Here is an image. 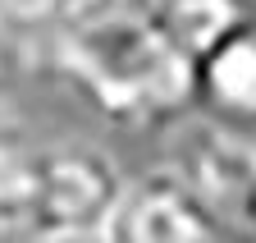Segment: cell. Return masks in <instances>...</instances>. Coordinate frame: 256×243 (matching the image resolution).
Instances as JSON below:
<instances>
[{"mask_svg": "<svg viewBox=\"0 0 256 243\" xmlns=\"http://www.w3.org/2000/svg\"><path fill=\"white\" fill-rule=\"evenodd\" d=\"M50 65L124 129H170L197 106V69L138 0H78L50 37Z\"/></svg>", "mask_w": 256, "mask_h": 243, "instance_id": "6da1fadb", "label": "cell"}, {"mask_svg": "<svg viewBox=\"0 0 256 243\" xmlns=\"http://www.w3.org/2000/svg\"><path fill=\"white\" fill-rule=\"evenodd\" d=\"M165 170L202 211L215 243H256V142L210 119L178 124Z\"/></svg>", "mask_w": 256, "mask_h": 243, "instance_id": "7a4b0ae2", "label": "cell"}, {"mask_svg": "<svg viewBox=\"0 0 256 243\" xmlns=\"http://www.w3.org/2000/svg\"><path fill=\"white\" fill-rule=\"evenodd\" d=\"M128 193V179L110 151L96 142H42V174L28 229L37 238H74L106 234Z\"/></svg>", "mask_w": 256, "mask_h": 243, "instance_id": "3957f363", "label": "cell"}, {"mask_svg": "<svg viewBox=\"0 0 256 243\" xmlns=\"http://www.w3.org/2000/svg\"><path fill=\"white\" fill-rule=\"evenodd\" d=\"M106 238L110 243H215L202 211L188 202V193L165 165H156L146 179H128V193Z\"/></svg>", "mask_w": 256, "mask_h": 243, "instance_id": "277c9868", "label": "cell"}, {"mask_svg": "<svg viewBox=\"0 0 256 243\" xmlns=\"http://www.w3.org/2000/svg\"><path fill=\"white\" fill-rule=\"evenodd\" d=\"M197 106L220 129H256V28L197 60Z\"/></svg>", "mask_w": 256, "mask_h": 243, "instance_id": "5b68a950", "label": "cell"}, {"mask_svg": "<svg viewBox=\"0 0 256 243\" xmlns=\"http://www.w3.org/2000/svg\"><path fill=\"white\" fill-rule=\"evenodd\" d=\"M151 23L197 69V60H206L224 42L252 33L256 5L252 0H151Z\"/></svg>", "mask_w": 256, "mask_h": 243, "instance_id": "8992f818", "label": "cell"}, {"mask_svg": "<svg viewBox=\"0 0 256 243\" xmlns=\"http://www.w3.org/2000/svg\"><path fill=\"white\" fill-rule=\"evenodd\" d=\"M37 174H42V142L23 124L0 119V229L32 220L37 202Z\"/></svg>", "mask_w": 256, "mask_h": 243, "instance_id": "52a82bcc", "label": "cell"}, {"mask_svg": "<svg viewBox=\"0 0 256 243\" xmlns=\"http://www.w3.org/2000/svg\"><path fill=\"white\" fill-rule=\"evenodd\" d=\"M78 0H0V37H55L74 19Z\"/></svg>", "mask_w": 256, "mask_h": 243, "instance_id": "ba28073f", "label": "cell"}, {"mask_svg": "<svg viewBox=\"0 0 256 243\" xmlns=\"http://www.w3.org/2000/svg\"><path fill=\"white\" fill-rule=\"evenodd\" d=\"M5 78H10V42L0 37V106H5ZM5 119V115H0Z\"/></svg>", "mask_w": 256, "mask_h": 243, "instance_id": "9c48e42d", "label": "cell"}, {"mask_svg": "<svg viewBox=\"0 0 256 243\" xmlns=\"http://www.w3.org/2000/svg\"><path fill=\"white\" fill-rule=\"evenodd\" d=\"M37 243H110L106 234H74V238H37Z\"/></svg>", "mask_w": 256, "mask_h": 243, "instance_id": "30bf717a", "label": "cell"}]
</instances>
